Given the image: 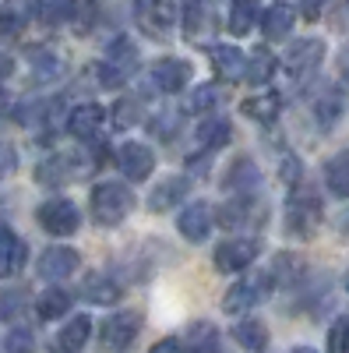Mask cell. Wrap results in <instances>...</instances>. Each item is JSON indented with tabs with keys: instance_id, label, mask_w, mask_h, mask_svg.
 <instances>
[{
	"instance_id": "836d02e7",
	"label": "cell",
	"mask_w": 349,
	"mask_h": 353,
	"mask_svg": "<svg viewBox=\"0 0 349 353\" xmlns=\"http://www.w3.org/2000/svg\"><path fill=\"white\" fill-rule=\"evenodd\" d=\"M257 0H233V8H229V32L233 36H247L254 21H257Z\"/></svg>"
},
{
	"instance_id": "ac0fdd59",
	"label": "cell",
	"mask_w": 349,
	"mask_h": 353,
	"mask_svg": "<svg viewBox=\"0 0 349 353\" xmlns=\"http://www.w3.org/2000/svg\"><path fill=\"white\" fill-rule=\"evenodd\" d=\"M212 209H209V205L205 201H194V205H187V209L180 212V219H177V226H180V233H184V237L187 241H205L209 237V233H212Z\"/></svg>"
},
{
	"instance_id": "5bb4252c",
	"label": "cell",
	"mask_w": 349,
	"mask_h": 353,
	"mask_svg": "<svg viewBox=\"0 0 349 353\" xmlns=\"http://www.w3.org/2000/svg\"><path fill=\"white\" fill-rule=\"evenodd\" d=\"M191 81V64L180 61V57H162V61L152 68V85L159 88V92H180V88H187Z\"/></svg>"
},
{
	"instance_id": "d590c367",
	"label": "cell",
	"mask_w": 349,
	"mask_h": 353,
	"mask_svg": "<svg viewBox=\"0 0 349 353\" xmlns=\"http://www.w3.org/2000/svg\"><path fill=\"white\" fill-rule=\"evenodd\" d=\"M53 106L56 103H25L18 110V121L25 128H36V131H50L53 128Z\"/></svg>"
},
{
	"instance_id": "bcb514c9",
	"label": "cell",
	"mask_w": 349,
	"mask_h": 353,
	"mask_svg": "<svg viewBox=\"0 0 349 353\" xmlns=\"http://www.w3.org/2000/svg\"><path fill=\"white\" fill-rule=\"evenodd\" d=\"M297 4H300V14H304L307 21H314V18L325 14V8L332 4V0H297Z\"/></svg>"
},
{
	"instance_id": "5b68a950",
	"label": "cell",
	"mask_w": 349,
	"mask_h": 353,
	"mask_svg": "<svg viewBox=\"0 0 349 353\" xmlns=\"http://www.w3.org/2000/svg\"><path fill=\"white\" fill-rule=\"evenodd\" d=\"M134 21L149 32L152 39H169L177 28L180 14L169 0H134Z\"/></svg>"
},
{
	"instance_id": "f907efd6",
	"label": "cell",
	"mask_w": 349,
	"mask_h": 353,
	"mask_svg": "<svg viewBox=\"0 0 349 353\" xmlns=\"http://www.w3.org/2000/svg\"><path fill=\"white\" fill-rule=\"evenodd\" d=\"M339 74L349 81V46H346V50H342V57H339Z\"/></svg>"
},
{
	"instance_id": "3957f363",
	"label": "cell",
	"mask_w": 349,
	"mask_h": 353,
	"mask_svg": "<svg viewBox=\"0 0 349 353\" xmlns=\"http://www.w3.org/2000/svg\"><path fill=\"white\" fill-rule=\"evenodd\" d=\"M272 286H275L272 272H257V276H247L240 283H233L226 290V297H222V311L226 314H247L251 307H257L261 301L268 297Z\"/></svg>"
},
{
	"instance_id": "d6986e66",
	"label": "cell",
	"mask_w": 349,
	"mask_h": 353,
	"mask_svg": "<svg viewBox=\"0 0 349 353\" xmlns=\"http://www.w3.org/2000/svg\"><path fill=\"white\" fill-rule=\"evenodd\" d=\"M89 336H92V321H89V314H74L67 325L56 332V339H53V353H81V346L89 343Z\"/></svg>"
},
{
	"instance_id": "7a4b0ae2",
	"label": "cell",
	"mask_w": 349,
	"mask_h": 353,
	"mask_svg": "<svg viewBox=\"0 0 349 353\" xmlns=\"http://www.w3.org/2000/svg\"><path fill=\"white\" fill-rule=\"evenodd\" d=\"M138 71V46L127 36H116L103 57V64L96 68L99 85L103 88H120L124 81H131V74Z\"/></svg>"
},
{
	"instance_id": "ab89813d",
	"label": "cell",
	"mask_w": 349,
	"mask_h": 353,
	"mask_svg": "<svg viewBox=\"0 0 349 353\" xmlns=\"http://www.w3.org/2000/svg\"><path fill=\"white\" fill-rule=\"evenodd\" d=\"M201 28H205V4L201 0H184V32L198 39Z\"/></svg>"
},
{
	"instance_id": "7bdbcfd3",
	"label": "cell",
	"mask_w": 349,
	"mask_h": 353,
	"mask_svg": "<svg viewBox=\"0 0 349 353\" xmlns=\"http://www.w3.org/2000/svg\"><path fill=\"white\" fill-rule=\"evenodd\" d=\"M113 124L116 128H134L138 124V99H120L113 106Z\"/></svg>"
},
{
	"instance_id": "4316f807",
	"label": "cell",
	"mask_w": 349,
	"mask_h": 353,
	"mask_svg": "<svg viewBox=\"0 0 349 353\" xmlns=\"http://www.w3.org/2000/svg\"><path fill=\"white\" fill-rule=\"evenodd\" d=\"M184 194H187V181H184V176H166V181H159L156 191L149 194V209L166 212V209H173V205H177Z\"/></svg>"
},
{
	"instance_id": "f1b7e54d",
	"label": "cell",
	"mask_w": 349,
	"mask_h": 353,
	"mask_svg": "<svg viewBox=\"0 0 349 353\" xmlns=\"http://www.w3.org/2000/svg\"><path fill=\"white\" fill-rule=\"evenodd\" d=\"M233 339H237L247 353H261V350L268 346V329L261 325L257 318H244V321L233 325Z\"/></svg>"
},
{
	"instance_id": "2e32d148",
	"label": "cell",
	"mask_w": 349,
	"mask_h": 353,
	"mask_svg": "<svg viewBox=\"0 0 349 353\" xmlns=\"http://www.w3.org/2000/svg\"><path fill=\"white\" fill-rule=\"evenodd\" d=\"M346 113V92L339 85H325L321 96L314 99V121L321 124L325 131H332L339 124V117Z\"/></svg>"
},
{
	"instance_id": "4dcf8cb0",
	"label": "cell",
	"mask_w": 349,
	"mask_h": 353,
	"mask_svg": "<svg viewBox=\"0 0 349 353\" xmlns=\"http://www.w3.org/2000/svg\"><path fill=\"white\" fill-rule=\"evenodd\" d=\"M99 18V0H67V21L78 36H85Z\"/></svg>"
},
{
	"instance_id": "4fadbf2b",
	"label": "cell",
	"mask_w": 349,
	"mask_h": 353,
	"mask_svg": "<svg viewBox=\"0 0 349 353\" xmlns=\"http://www.w3.org/2000/svg\"><path fill=\"white\" fill-rule=\"evenodd\" d=\"M78 265H81V258H78L74 248L56 244V248H46V251H43V258H39V276L50 279V283H61V279H67V276L78 272Z\"/></svg>"
},
{
	"instance_id": "7402d4cb",
	"label": "cell",
	"mask_w": 349,
	"mask_h": 353,
	"mask_svg": "<svg viewBox=\"0 0 349 353\" xmlns=\"http://www.w3.org/2000/svg\"><path fill=\"white\" fill-rule=\"evenodd\" d=\"M240 106H244V113L251 117V121H257V124H272L275 117L282 113V96L272 92V88H265V92H257V96H247Z\"/></svg>"
},
{
	"instance_id": "f5cc1de1",
	"label": "cell",
	"mask_w": 349,
	"mask_h": 353,
	"mask_svg": "<svg viewBox=\"0 0 349 353\" xmlns=\"http://www.w3.org/2000/svg\"><path fill=\"white\" fill-rule=\"evenodd\" d=\"M346 290H349V276H346Z\"/></svg>"
},
{
	"instance_id": "83f0119b",
	"label": "cell",
	"mask_w": 349,
	"mask_h": 353,
	"mask_svg": "<svg viewBox=\"0 0 349 353\" xmlns=\"http://www.w3.org/2000/svg\"><path fill=\"white\" fill-rule=\"evenodd\" d=\"M71 311V293L61 290V286H50L46 293H39V301H36V314L43 321H56V318H64Z\"/></svg>"
},
{
	"instance_id": "44dd1931",
	"label": "cell",
	"mask_w": 349,
	"mask_h": 353,
	"mask_svg": "<svg viewBox=\"0 0 349 353\" xmlns=\"http://www.w3.org/2000/svg\"><path fill=\"white\" fill-rule=\"evenodd\" d=\"M120 283H113L109 276H103V272H89L81 279V297L89 301V304H103V307H109V304H116L120 301Z\"/></svg>"
},
{
	"instance_id": "6da1fadb",
	"label": "cell",
	"mask_w": 349,
	"mask_h": 353,
	"mask_svg": "<svg viewBox=\"0 0 349 353\" xmlns=\"http://www.w3.org/2000/svg\"><path fill=\"white\" fill-rule=\"evenodd\" d=\"M134 209V191L127 184H116V181H106L99 188H92V219L99 226H116L124 223Z\"/></svg>"
},
{
	"instance_id": "8fae6325",
	"label": "cell",
	"mask_w": 349,
	"mask_h": 353,
	"mask_svg": "<svg viewBox=\"0 0 349 353\" xmlns=\"http://www.w3.org/2000/svg\"><path fill=\"white\" fill-rule=\"evenodd\" d=\"M116 166H120V173L127 181H145V176H152V170H156V152L141 141H124L120 149H116Z\"/></svg>"
},
{
	"instance_id": "9c48e42d",
	"label": "cell",
	"mask_w": 349,
	"mask_h": 353,
	"mask_svg": "<svg viewBox=\"0 0 349 353\" xmlns=\"http://www.w3.org/2000/svg\"><path fill=\"white\" fill-rule=\"evenodd\" d=\"M257 241H251V237H233V241H222L219 248H215V269L219 272H226V276H233V272H244V269H251L254 265V258H257Z\"/></svg>"
},
{
	"instance_id": "ffe728a7",
	"label": "cell",
	"mask_w": 349,
	"mask_h": 353,
	"mask_svg": "<svg viewBox=\"0 0 349 353\" xmlns=\"http://www.w3.org/2000/svg\"><path fill=\"white\" fill-rule=\"evenodd\" d=\"M81 170H85V166H78L71 156H53V159H46V163L36 166V181L46 184V188H61V184L74 181Z\"/></svg>"
},
{
	"instance_id": "ba28073f",
	"label": "cell",
	"mask_w": 349,
	"mask_h": 353,
	"mask_svg": "<svg viewBox=\"0 0 349 353\" xmlns=\"http://www.w3.org/2000/svg\"><path fill=\"white\" fill-rule=\"evenodd\" d=\"M138 332H141V314L138 311H116V314H109L106 321H103V332H99V339H103V346L106 350H127L134 339H138Z\"/></svg>"
},
{
	"instance_id": "f546056e",
	"label": "cell",
	"mask_w": 349,
	"mask_h": 353,
	"mask_svg": "<svg viewBox=\"0 0 349 353\" xmlns=\"http://www.w3.org/2000/svg\"><path fill=\"white\" fill-rule=\"evenodd\" d=\"M184 350H191V353H219V332H215L212 321H194V325L187 329Z\"/></svg>"
},
{
	"instance_id": "d6a6232c",
	"label": "cell",
	"mask_w": 349,
	"mask_h": 353,
	"mask_svg": "<svg viewBox=\"0 0 349 353\" xmlns=\"http://www.w3.org/2000/svg\"><path fill=\"white\" fill-rule=\"evenodd\" d=\"M325 184H328L332 194L349 198V152H339V156L328 159V166H325Z\"/></svg>"
},
{
	"instance_id": "60d3db41",
	"label": "cell",
	"mask_w": 349,
	"mask_h": 353,
	"mask_svg": "<svg viewBox=\"0 0 349 353\" xmlns=\"http://www.w3.org/2000/svg\"><path fill=\"white\" fill-rule=\"evenodd\" d=\"M4 350L8 353H32L36 350V332L32 329H11L4 336Z\"/></svg>"
},
{
	"instance_id": "9a60e30c",
	"label": "cell",
	"mask_w": 349,
	"mask_h": 353,
	"mask_svg": "<svg viewBox=\"0 0 349 353\" xmlns=\"http://www.w3.org/2000/svg\"><path fill=\"white\" fill-rule=\"evenodd\" d=\"M32 21V0H4L0 4V39H18Z\"/></svg>"
},
{
	"instance_id": "e0dca14e",
	"label": "cell",
	"mask_w": 349,
	"mask_h": 353,
	"mask_svg": "<svg viewBox=\"0 0 349 353\" xmlns=\"http://www.w3.org/2000/svg\"><path fill=\"white\" fill-rule=\"evenodd\" d=\"M209 57H212V68H215V74L222 78V81H244V74H247V57L237 50V46H212L209 50Z\"/></svg>"
},
{
	"instance_id": "74e56055",
	"label": "cell",
	"mask_w": 349,
	"mask_h": 353,
	"mask_svg": "<svg viewBox=\"0 0 349 353\" xmlns=\"http://www.w3.org/2000/svg\"><path fill=\"white\" fill-rule=\"evenodd\" d=\"M25 307H28V293H25L21 286H11V290L0 293V318L14 321V318L25 314Z\"/></svg>"
},
{
	"instance_id": "1f68e13d",
	"label": "cell",
	"mask_w": 349,
	"mask_h": 353,
	"mask_svg": "<svg viewBox=\"0 0 349 353\" xmlns=\"http://www.w3.org/2000/svg\"><path fill=\"white\" fill-rule=\"evenodd\" d=\"M222 99H226L222 85H201V88H194V92L187 96L184 110L187 113H212L215 106H222Z\"/></svg>"
},
{
	"instance_id": "f6af8a7d",
	"label": "cell",
	"mask_w": 349,
	"mask_h": 353,
	"mask_svg": "<svg viewBox=\"0 0 349 353\" xmlns=\"http://www.w3.org/2000/svg\"><path fill=\"white\" fill-rule=\"evenodd\" d=\"M152 128H156V134H159V138H173V131L180 128V113H162Z\"/></svg>"
},
{
	"instance_id": "c3c4849f",
	"label": "cell",
	"mask_w": 349,
	"mask_h": 353,
	"mask_svg": "<svg viewBox=\"0 0 349 353\" xmlns=\"http://www.w3.org/2000/svg\"><path fill=\"white\" fill-rule=\"evenodd\" d=\"M297 176H300V159L286 156V159H282V181H289V184H293Z\"/></svg>"
},
{
	"instance_id": "7dc6e473",
	"label": "cell",
	"mask_w": 349,
	"mask_h": 353,
	"mask_svg": "<svg viewBox=\"0 0 349 353\" xmlns=\"http://www.w3.org/2000/svg\"><path fill=\"white\" fill-rule=\"evenodd\" d=\"M149 353H187V350H184V343H180V339L166 336V339H159V343H156Z\"/></svg>"
},
{
	"instance_id": "30bf717a",
	"label": "cell",
	"mask_w": 349,
	"mask_h": 353,
	"mask_svg": "<svg viewBox=\"0 0 349 353\" xmlns=\"http://www.w3.org/2000/svg\"><path fill=\"white\" fill-rule=\"evenodd\" d=\"M261 216L265 209L257 205L254 194H233L222 209H219V223L226 230H244V226H261Z\"/></svg>"
},
{
	"instance_id": "603a6c76",
	"label": "cell",
	"mask_w": 349,
	"mask_h": 353,
	"mask_svg": "<svg viewBox=\"0 0 349 353\" xmlns=\"http://www.w3.org/2000/svg\"><path fill=\"white\" fill-rule=\"evenodd\" d=\"M103 124V106L99 103H78L67 117V131L74 138H92Z\"/></svg>"
},
{
	"instance_id": "7c38bea8",
	"label": "cell",
	"mask_w": 349,
	"mask_h": 353,
	"mask_svg": "<svg viewBox=\"0 0 349 353\" xmlns=\"http://www.w3.org/2000/svg\"><path fill=\"white\" fill-rule=\"evenodd\" d=\"M28 74L36 85H53L67 74V61L50 46H32L28 50Z\"/></svg>"
},
{
	"instance_id": "8d00e7d4",
	"label": "cell",
	"mask_w": 349,
	"mask_h": 353,
	"mask_svg": "<svg viewBox=\"0 0 349 353\" xmlns=\"http://www.w3.org/2000/svg\"><path fill=\"white\" fill-rule=\"evenodd\" d=\"M272 74H275V57H272V50H265V46H261V50L251 57V61H247V74H244V81L265 85Z\"/></svg>"
},
{
	"instance_id": "484cf974",
	"label": "cell",
	"mask_w": 349,
	"mask_h": 353,
	"mask_svg": "<svg viewBox=\"0 0 349 353\" xmlns=\"http://www.w3.org/2000/svg\"><path fill=\"white\" fill-rule=\"evenodd\" d=\"M257 184H261V173L251 159H237L226 173V191H233V194H254Z\"/></svg>"
},
{
	"instance_id": "f35d334b",
	"label": "cell",
	"mask_w": 349,
	"mask_h": 353,
	"mask_svg": "<svg viewBox=\"0 0 349 353\" xmlns=\"http://www.w3.org/2000/svg\"><path fill=\"white\" fill-rule=\"evenodd\" d=\"M32 18L39 25H56L67 18V0H32Z\"/></svg>"
},
{
	"instance_id": "ee69618b",
	"label": "cell",
	"mask_w": 349,
	"mask_h": 353,
	"mask_svg": "<svg viewBox=\"0 0 349 353\" xmlns=\"http://www.w3.org/2000/svg\"><path fill=\"white\" fill-rule=\"evenodd\" d=\"M18 170V149L11 141H0V181H4V176H11Z\"/></svg>"
},
{
	"instance_id": "cb8c5ba5",
	"label": "cell",
	"mask_w": 349,
	"mask_h": 353,
	"mask_svg": "<svg viewBox=\"0 0 349 353\" xmlns=\"http://www.w3.org/2000/svg\"><path fill=\"white\" fill-rule=\"evenodd\" d=\"M293 21H297V14H293V8L289 4H272L265 14H261V32H265V39H286L289 32H293Z\"/></svg>"
},
{
	"instance_id": "b9f144b4",
	"label": "cell",
	"mask_w": 349,
	"mask_h": 353,
	"mask_svg": "<svg viewBox=\"0 0 349 353\" xmlns=\"http://www.w3.org/2000/svg\"><path fill=\"white\" fill-rule=\"evenodd\" d=\"M328 353H349V318H335L328 329Z\"/></svg>"
},
{
	"instance_id": "8992f818",
	"label": "cell",
	"mask_w": 349,
	"mask_h": 353,
	"mask_svg": "<svg viewBox=\"0 0 349 353\" xmlns=\"http://www.w3.org/2000/svg\"><path fill=\"white\" fill-rule=\"evenodd\" d=\"M39 226L46 233H53V237H71V233L81 226V212H78V205L67 201V198H50L39 205V212H36Z\"/></svg>"
},
{
	"instance_id": "e575fe53",
	"label": "cell",
	"mask_w": 349,
	"mask_h": 353,
	"mask_svg": "<svg viewBox=\"0 0 349 353\" xmlns=\"http://www.w3.org/2000/svg\"><path fill=\"white\" fill-rule=\"evenodd\" d=\"M229 121H219V117H215V121H205V124H201L198 128V149L201 152H215V149H222V145L229 141Z\"/></svg>"
},
{
	"instance_id": "52a82bcc",
	"label": "cell",
	"mask_w": 349,
	"mask_h": 353,
	"mask_svg": "<svg viewBox=\"0 0 349 353\" xmlns=\"http://www.w3.org/2000/svg\"><path fill=\"white\" fill-rule=\"evenodd\" d=\"M321 61H325V43L321 39H297L293 46L286 50L282 68L293 74L297 81H307L317 68H321Z\"/></svg>"
},
{
	"instance_id": "681fc988",
	"label": "cell",
	"mask_w": 349,
	"mask_h": 353,
	"mask_svg": "<svg viewBox=\"0 0 349 353\" xmlns=\"http://www.w3.org/2000/svg\"><path fill=\"white\" fill-rule=\"evenodd\" d=\"M11 71H14V61H11L8 53H0V81H4V78H8Z\"/></svg>"
},
{
	"instance_id": "816d5d0a",
	"label": "cell",
	"mask_w": 349,
	"mask_h": 353,
	"mask_svg": "<svg viewBox=\"0 0 349 353\" xmlns=\"http://www.w3.org/2000/svg\"><path fill=\"white\" fill-rule=\"evenodd\" d=\"M293 353H314V350H310V346H297Z\"/></svg>"
},
{
	"instance_id": "277c9868",
	"label": "cell",
	"mask_w": 349,
	"mask_h": 353,
	"mask_svg": "<svg viewBox=\"0 0 349 353\" xmlns=\"http://www.w3.org/2000/svg\"><path fill=\"white\" fill-rule=\"evenodd\" d=\"M321 223V198H317L310 188H293L286 201V226L289 233H297V237H310Z\"/></svg>"
},
{
	"instance_id": "d4e9b609",
	"label": "cell",
	"mask_w": 349,
	"mask_h": 353,
	"mask_svg": "<svg viewBox=\"0 0 349 353\" xmlns=\"http://www.w3.org/2000/svg\"><path fill=\"white\" fill-rule=\"evenodd\" d=\"M25 269V244L11 230H0V279L18 276Z\"/></svg>"
}]
</instances>
